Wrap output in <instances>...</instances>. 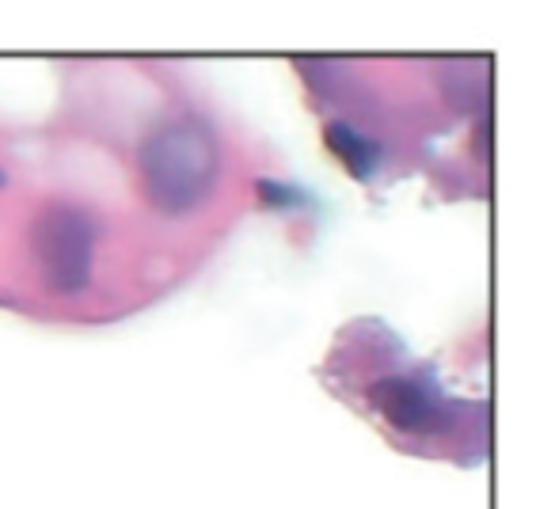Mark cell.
<instances>
[{
  "instance_id": "cell-1",
  "label": "cell",
  "mask_w": 555,
  "mask_h": 509,
  "mask_svg": "<svg viewBox=\"0 0 555 509\" xmlns=\"http://www.w3.org/2000/svg\"><path fill=\"white\" fill-rule=\"evenodd\" d=\"M141 168L149 198L160 213L168 217L191 213L217 183L221 168L217 137L202 122H172L145 141Z\"/></svg>"
},
{
  "instance_id": "cell-2",
  "label": "cell",
  "mask_w": 555,
  "mask_h": 509,
  "mask_svg": "<svg viewBox=\"0 0 555 509\" xmlns=\"http://www.w3.org/2000/svg\"><path fill=\"white\" fill-rule=\"evenodd\" d=\"M42 282L54 293H77L92 278L96 221L77 206H50L31 228Z\"/></svg>"
},
{
  "instance_id": "cell-3",
  "label": "cell",
  "mask_w": 555,
  "mask_h": 509,
  "mask_svg": "<svg viewBox=\"0 0 555 509\" xmlns=\"http://www.w3.org/2000/svg\"><path fill=\"white\" fill-rule=\"evenodd\" d=\"M381 415L407 434H430L441 426V396L422 377H388L373 388Z\"/></svg>"
},
{
  "instance_id": "cell-4",
  "label": "cell",
  "mask_w": 555,
  "mask_h": 509,
  "mask_svg": "<svg viewBox=\"0 0 555 509\" xmlns=\"http://www.w3.org/2000/svg\"><path fill=\"white\" fill-rule=\"evenodd\" d=\"M324 137H327V149L335 152V156H339V160H343L346 168L354 171L358 179L373 175V168L381 164V152H377V145H373L369 137H362L354 126H346V122H331Z\"/></svg>"
}]
</instances>
